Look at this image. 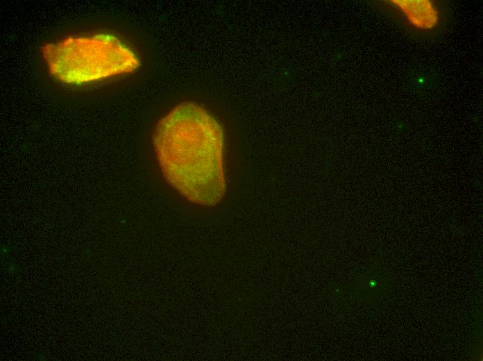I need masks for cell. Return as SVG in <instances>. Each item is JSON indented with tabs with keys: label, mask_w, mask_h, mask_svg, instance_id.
<instances>
[{
	"label": "cell",
	"mask_w": 483,
	"mask_h": 361,
	"mask_svg": "<svg viewBox=\"0 0 483 361\" xmlns=\"http://www.w3.org/2000/svg\"><path fill=\"white\" fill-rule=\"evenodd\" d=\"M153 144L165 178L183 196L207 206L221 200L223 135L206 110L192 102L179 103L157 124Z\"/></svg>",
	"instance_id": "1"
},
{
	"label": "cell",
	"mask_w": 483,
	"mask_h": 361,
	"mask_svg": "<svg viewBox=\"0 0 483 361\" xmlns=\"http://www.w3.org/2000/svg\"><path fill=\"white\" fill-rule=\"evenodd\" d=\"M49 73L68 84H83L135 71V52L113 35L68 36L41 47Z\"/></svg>",
	"instance_id": "2"
},
{
	"label": "cell",
	"mask_w": 483,
	"mask_h": 361,
	"mask_svg": "<svg viewBox=\"0 0 483 361\" xmlns=\"http://www.w3.org/2000/svg\"><path fill=\"white\" fill-rule=\"evenodd\" d=\"M393 5L404 13L409 24L423 30L436 26L439 15L432 3L428 0H393Z\"/></svg>",
	"instance_id": "3"
}]
</instances>
